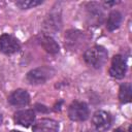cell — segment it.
Here are the masks:
<instances>
[{
  "label": "cell",
  "mask_w": 132,
  "mask_h": 132,
  "mask_svg": "<svg viewBox=\"0 0 132 132\" xmlns=\"http://www.w3.org/2000/svg\"><path fill=\"white\" fill-rule=\"evenodd\" d=\"M0 121H1V117H0Z\"/></svg>",
  "instance_id": "cell-16"
},
{
  "label": "cell",
  "mask_w": 132,
  "mask_h": 132,
  "mask_svg": "<svg viewBox=\"0 0 132 132\" xmlns=\"http://www.w3.org/2000/svg\"><path fill=\"white\" fill-rule=\"evenodd\" d=\"M132 98V87L129 82L123 84L119 90V99L121 103H128Z\"/></svg>",
  "instance_id": "cell-12"
},
{
  "label": "cell",
  "mask_w": 132,
  "mask_h": 132,
  "mask_svg": "<svg viewBox=\"0 0 132 132\" xmlns=\"http://www.w3.org/2000/svg\"><path fill=\"white\" fill-rule=\"evenodd\" d=\"M59 125L52 119H41L33 127V132H58Z\"/></svg>",
  "instance_id": "cell-8"
},
{
  "label": "cell",
  "mask_w": 132,
  "mask_h": 132,
  "mask_svg": "<svg viewBox=\"0 0 132 132\" xmlns=\"http://www.w3.org/2000/svg\"><path fill=\"white\" fill-rule=\"evenodd\" d=\"M35 120V113L32 109H24L16 111L14 113V121L16 124L24 126V127H29L33 124Z\"/></svg>",
  "instance_id": "cell-9"
},
{
  "label": "cell",
  "mask_w": 132,
  "mask_h": 132,
  "mask_svg": "<svg viewBox=\"0 0 132 132\" xmlns=\"http://www.w3.org/2000/svg\"><path fill=\"white\" fill-rule=\"evenodd\" d=\"M126 61L121 55H116L112 58L111 65L109 68V74L114 78H123L126 73Z\"/></svg>",
  "instance_id": "cell-6"
},
{
  "label": "cell",
  "mask_w": 132,
  "mask_h": 132,
  "mask_svg": "<svg viewBox=\"0 0 132 132\" xmlns=\"http://www.w3.org/2000/svg\"><path fill=\"white\" fill-rule=\"evenodd\" d=\"M85 61L94 68H101L107 60V52L101 45H95L86 51L84 55Z\"/></svg>",
  "instance_id": "cell-1"
},
{
  "label": "cell",
  "mask_w": 132,
  "mask_h": 132,
  "mask_svg": "<svg viewBox=\"0 0 132 132\" xmlns=\"http://www.w3.org/2000/svg\"><path fill=\"white\" fill-rule=\"evenodd\" d=\"M20 50V43L16 38L9 34H3L0 36V52L10 55L16 53Z\"/></svg>",
  "instance_id": "cell-5"
},
{
  "label": "cell",
  "mask_w": 132,
  "mask_h": 132,
  "mask_svg": "<svg viewBox=\"0 0 132 132\" xmlns=\"http://www.w3.org/2000/svg\"><path fill=\"white\" fill-rule=\"evenodd\" d=\"M40 43L42 45V47L50 54H57L59 53V44L56 42V40L51 37V36H47V35H44L41 37V40H40Z\"/></svg>",
  "instance_id": "cell-11"
},
{
  "label": "cell",
  "mask_w": 132,
  "mask_h": 132,
  "mask_svg": "<svg viewBox=\"0 0 132 132\" xmlns=\"http://www.w3.org/2000/svg\"><path fill=\"white\" fill-rule=\"evenodd\" d=\"M113 132H126L124 129H122V128H118V129H116Z\"/></svg>",
  "instance_id": "cell-14"
},
{
  "label": "cell",
  "mask_w": 132,
  "mask_h": 132,
  "mask_svg": "<svg viewBox=\"0 0 132 132\" xmlns=\"http://www.w3.org/2000/svg\"><path fill=\"white\" fill-rule=\"evenodd\" d=\"M11 132H21V131H16V130H12Z\"/></svg>",
  "instance_id": "cell-15"
},
{
  "label": "cell",
  "mask_w": 132,
  "mask_h": 132,
  "mask_svg": "<svg viewBox=\"0 0 132 132\" xmlns=\"http://www.w3.org/2000/svg\"><path fill=\"white\" fill-rule=\"evenodd\" d=\"M68 117L75 122L86 121L89 118V107L85 102L73 101L68 108Z\"/></svg>",
  "instance_id": "cell-3"
},
{
  "label": "cell",
  "mask_w": 132,
  "mask_h": 132,
  "mask_svg": "<svg viewBox=\"0 0 132 132\" xmlns=\"http://www.w3.org/2000/svg\"><path fill=\"white\" fill-rule=\"evenodd\" d=\"M54 74V70L51 67L42 66L37 67L30 70L27 74V79L32 85H39L44 84L47 79H50Z\"/></svg>",
  "instance_id": "cell-2"
},
{
  "label": "cell",
  "mask_w": 132,
  "mask_h": 132,
  "mask_svg": "<svg viewBox=\"0 0 132 132\" xmlns=\"http://www.w3.org/2000/svg\"><path fill=\"white\" fill-rule=\"evenodd\" d=\"M41 3H42L41 0H18L15 2V4L22 9L32 8V7H35L39 4H41Z\"/></svg>",
  "instance_id": "cell-13"
},
{
  "label": "cell",
  "mask_w": 132,
  "mask_h": 132,
  "mask_svg": "<svg viewBox=\"0 0 132 132\" xmlns=\"http://www.w3.org/2000/svg\"><path fill=\"white\" fill-rule=\"evenodd\" d=\"M8 102L13 106L22 107V106L28 105V103L30 102V97H29V94L27 93V91H25L23 89H18L9 95Z\"/></svg>",
  "instance_id": "cell-7"
},
{
  "label": "cell",
  "mask_w": 132,
  "mask_h": 132,
  "mask_svg": "<svg viewBox=\"0 0 132 132\" xmlns=\"http://www.w3.org/2000/svg\"><path fill=\"white\" fill-rule=\"evenodd\" d=\"M92 121L94 127L98 132H105L110 128L112 123V118L109 112L104 110H98L94 113Z\"/></svg>",
  "instance_id": "cell-4"
},
{
  "label": "cell",
  "mask_w": 132,
  "mask_h": 132,
  "mask_svg": "<svg viewBox=\"0 0 132 132\" xmlns=\"http://www.w3.org/2000/svg\"><path fill=\"white\" fill-rule=\"evenodd\" d=\"M122 23V14L118 10H112L107 18L106 21V28L108 31H114L120 27Z\"/></svg>",
  "instance_id": "cell-10"
}]
</instances>
